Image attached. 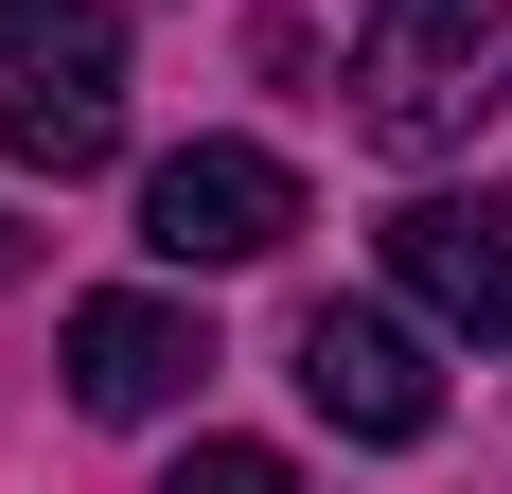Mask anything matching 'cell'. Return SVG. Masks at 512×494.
<instances>
[{
	"mask_svg": "<svg viewBox=\"0 0 512 494\" xmlns=\"http://www.w3.org/2000/svg\"><path fill=\"white\" fill-rule=\"evenodd\" d=\"M389 283H407V318H442V336H512V212L407 195L389 212Z\"/></svg>",
	"mask_w": 512,
	"mask_h": 494,
	"instance_id": "cell-6",
	"label": "cell"
},
{
	"mask_svg": "<svg viewBox=\"0 0 512 494\" xmlns=\"http://www.w3.org/2000/svg\"><path fill=\"white\" fill-rule=\"evenodd\" d=\"M0 283H18V230H0Z\"/></svg>",
	"mask_w": 512,
	"mask_h": 494,
	"instance_id": "cell-8",
	"label": "cell"
},
{
	"mask_svg": "<svg viewBox=\"0 0 512 494\" xmlns=\"http://www.w3.org/2000/svg\"><path fill=\"white\" fill-rule=\"evenodd\" d=\"M195 371H212L195 300H159V283L71 300V406H89V424H159V406H195Z\"/></svg>",
	"mask_w": 512,
	"mask_h": 494,
	"instance_id": "cell-5",
	"label": "cell"
},
{
	"mask_svg": "<svg viewBox=\"0 0 512 494\" xmlns=\"http://www.w3.org/2000/svg\"><path fill=\"white\" fill-rule=\"evenodd\" d=\"M301 406L336 424V442H389V459H407L424 424H442V371H424V336L389 318V300H318V318H301Z\"/></svg>",
	"mask_w": 512,
	"mask_h": 494,
	"instance_id": "cell-3",
	"label": "cell"
},
{
	"mask_svg": "<svg viewBox=\"0 0 512 494\" xmlns=\"http://www.w3.org/2000/svg\"><path fill=\"white\" fill-rule=\"evenodd\" d=\"M159 494H301V459H265V442H195Z\"/></svg>",
	"mask_w": 512,
	"mask_h": 494,
	"instance_id": "cell-7",
	"label": "cell"
},
{
	"mask_svg": "<svg viewBox=\"0 0 512 494\" xmlns=\"http://www.w3.org/2000/svg\"><path fill=\"white\" fill-rule=\"evenodd\" d=\"M283 230H301V177H283L265 142H177L142 177V247L159 265H265Z\"/></svg>",
	"mask_w": 512,
	"mask_h": 494,
	"instance_id": "cell-4",
	"label": "cell"
},
{
	"mask_svg": "<svg viewBox=\"0 0 512 494\" xmlns=\"http://www.w3.org/2000/svg\"><path fill=\"white\" fill-rule=\"evenodd\" d=\"M124 142V18L106 0H0V159L89 177Z\"/></svg>",
	"mask_w": 512,
	"mask_h": 494,
	"instance_id": "cell-2",
	"label": "cell"
},
{
	"mask_svg": "<svg viewBox=\"0 0 512 494\" xmlns=\"http://www.w3.org/2000/svg\"><path fill=\"white\" fill-rule=\"evenodd\" d=\"M512 106V0H371L354 36V124L389 159H460Z\"/></svg>",
	"mask_w": 512,
	"mask_h": 494,
	"instance_id": "cell-1",
	"label": "cell"
}]
</instances>
